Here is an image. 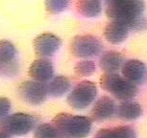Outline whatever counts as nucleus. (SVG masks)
Listing matches in <instances>:
<instances>
[{"label": "nucleus", "instance_id": "nucleus-1", "mask_svg": "<svg viewBox=\"0 0 147 138\" xmlns=\"http://www.w3.org/2000/svg\"><path fill=\"white\" fill-rule=\"evenodd\" d=\"M53 125L63 138H86L91 131L92 123L86 116L59 113L53 118Z\"/></svg>", "mask_w": 147, "mask_h": 138}, {"label": "nucleus", "instance_id": "nucleus-2", "mask_svg": "<svg viewBox=\"0 0 147 138\" xmlns=\"http://www.w3.org/2000/svg\"><path fill=\"white\" fill-rule=\"evenodd\" d=\"M144 11V0H110L106 15L113 20L122 21L128 25L134 18L143 15Z\"/></svg>", "mask_w": 147, "mask_h": 138}, {"label": "nucleus", "instance_id": "nucleus-3", "mask_svg": "<svg viewBox=\"0 0 147 138\" xmlns=\"http://www.w3.org/2000/svg\"><path fill=\"white\" fill-rule=\"evenodd\" d=\"M100 85L113 97L120 101H131L138 92V88L128 80L115 73H105L100 78Z\"/></svg>", "mask_w": 147, "mask_h": 138}, {"label": "nucleus", "instance_id": "nucleus-4", "mask_svg": "<svg viewBox=\"0 0 147 138\" xmlns=\"http://www.w3.org/2000/svg\"><path fill=\"white\" fill-rule=\"evenodd\" d=\"M97 87L90 81H82L67 96V103L75 109H84L95 100Z\"/></svg>", "mask_w": 147, "mask_h": 138}, {"label": "nucleus", "instance_id": "nucleus-5", "mask_svg": "<svg viewBox=\"0 0 147 138\" xmlns=\"http://www.w3.org/2000/svg\"><path fill=\"white\" fill-rule=\"evenodd\" d=\"M0 126L8 134L21 136L32 131L35 126V119L26 113H13L0 120Z\"/></svg>", "mask_w": 147, "mask_h": 138}, {"label": "nucleus", "instance_id": "nucleus-6", "mask_svg": "<svg viewBox=\"0 0 147 138\" xmlns=\"http://www.w3.org/2000/svg\"><path fill=\"white\" fill-rule=\"evenodd\" d=\"M70 50L72 55L77 58H90L100 54L102 44L93 36H77L71 41Z\"/></svg>", "mask_w": 147, "mask_h": 138}, {"label": "nucleus", "instance_id": "nucleus-7", "mask_svg": "<svg viewBox=\"0 0 147 138\" xmlns=\"http://www.w3.org/2000/svg\"><path fill=\"white\" fill-rule=\"evenodd\" d=\"M18 93L22 100L34 106L42 104L48 95L46 85L36 81L22 82L18 88Z\"/></svg>", "mask_w": 147, "mask_h": 138}, {"label": "nucleus", "instance_id": "nucleus-8", "mask_svg": "<svg viewBox=\"0 0 147 138\" xmlns=\"http://www.w3.org/2000/svg\"><path fill=\"white\" fill-rule=\"evenodd\" d=\"M61 45H62L61 38L50 33H44L38 36L34 40L35 52L40 58L53 56L59 50Z\"/></svg>", "mask_w": 147, "mask_h": 138}, {"label": "nucleus", "instance_id": "nucleus-9", "mask_svg": "<svg viewBox=\"0 0 147 138\" xmlns=\"http://www.w3.org/2000/svg\"><path fill=\"white\" fill-rule=\"evenodd\" d=\"M121 70L124 78L136 85H142L147 82V66L140 60H127L123 63Z\"/></svg>", "mask_w": 147, "mask_h": 138}, {"label": "nucleus", "instance_id": "nucleus-10", "mask_svg": "<svg viewBox=\"0 0 147 138\" xmlns=\"http://www.w3.org/2000/svg\"><path fill=\"white\" fill-rule=\"evenodd\" d=\"M54 67L52 62L46 59H38L34 60L29 68V76L36 82H47L53 78Z\"/></svg>", "mask_w": 147, "mask_h": 138}, {"label": "nucleus", "instance_id": "nucleus-11", "mask_svg": "<svg viewBox=\"0 0 147 138\" xmlns=\"http://www.w3.org/2000/svg\"><path fill=\"white\" fill-rule=\"evenodd\" d=\"M116 106L115 101L109 96H102L96 101L91 109V117L94 121L101 122L113 117L115 113Z\"/></svg>", "mask_w": 147, "mask_h": 138}, {"label": "nucleus", "instance_id": "nucleus-12", "mask_svg": "<svg viewBox=\"0 0 147 138\" xmlns=\"http://www.w3.org/2000/svg\"><path fill=\"white\" fill-rule=\"evenodd\" d=\"M130 29L126 23L122 21L113 20L107 24L104 30V37L112 44L123 42L129 35Z\"/></svg>", "mask_w": 147, "mask_h": 138}, {"label": "nucleus", "instance_id": "nucleus-13", "mask_svg": "<svg viewBox=\"0 0 147 138\" xmlns=\"http://www.w3.org/2000/svg\"><path fill=\"white\" fill-rule=\"evenodd\" d=\"M115 113L122 120L134 121L142 115V107L136 102L125 101L116 107Z\"/></svg>", "mask_w": 147, "mask_h": 138}, {"label": "nucleus", "instance_id": "nucleus-14", "mask_svg": "<svg viewBox=\"0 0 147 138\" xmlns=\"http://www.w3.org/2000/svg\"><path fill=\"white\" fill-rule=\"evenodd\" d=\"M93 138H137L135 129L130 126L101 129Z\"/></svg>", "mask_w": 147, "mask_h": 138}, {"label": "nucleus", "instance_id": "nucleus-15", "mask_svg": "<svg viewBox=\"0 0 147 138\" xmlns=\"http://www.w3.org/2000/svg\"><path fill=\"white\" fill-rule=\"evenodd\" d=\"M124 63L123 56L115 51L105 53L100 59V67L106 73H113L122 67Z\"/></svg>", "mask_w": 147, "mask_h": 138}, {"label": "nucleus", "instance_id": "nucleus-16", "mask_svg": "<svg viewBox=\"0 0 147 138\" xmlns=\"http://www.w3.org/2000/svg\"><path fill=\"white\" fill-rule=\"evenodd\" d=\"M70 81L65 76H56L51 79L47 86V92L53 97H62L70 88Z\"/></svg>", "mask_w": 147, "mask_h": 138}, {"label": "nucleus", "instance_id": "nucleus-17", "mask_svg": "<svg viewBox=\"0 0 147 138\" xmlns=\"http://www.w3.org/2000/svg\"><path fill=\"white\" fill-rule=\"evenodd\" d=\"M76 8L80 15L85 17H96L102 12L100 0H78Z\"/></svg>", "mask_w": 147, "mask_h": 138}, {"label": "nucleus", "instance_id": "nucleus-18", "mask_svg": "<svg viewBox=\"0 0 147 138\" xmlns=\"http://www.w3.org/2000/svg\"><path fill=\"white\" fill-rule=\"evenodd\" d=\"M16 55V47L8 40H0V65L15 60Z\"/></svg>", "mask_w": 147, "mask_h": 138}, {"label": "nucleus", "instance_id": "nucleus-19", "mask_svg": "<svg viewBox=\"0 0 147 138\" xmlns=\"http://www.w3.org/2000/svg\"><path fill=\"white\" fill-rule=\"evenodd\" d=\"M34 138H63L59 131L51 124H40L34 131Z\"/></svg>", "mask_w": 147, "mask_h": 138}, {"label": "nucleus", "instance_id": "nucleus-20", "mask_svg": "<svg viewBox=\"0 0 147 138\" xmlns=\"http://www.w3.org/2000/svg\"><path fill=\"white\" fill-rule=\"evenodd\" d=\"M95 63L92 60H83L78 62L74 67V72L79 77H88L95 72Z\"/></svg>", "mask_w": 147, "mask_h": 138}, {"label": "nucleus", "instance_id": "nucleus-21", "mask_svg": "<svg viewBox=\"0 0 147 138\" xmlns=\"http://www.w3.org/2000/svg\"><path fill=\"white\" fill-rule=\"evenodd\" d=\"M44 3L47 12L56 15L63 12L68 7L69 0H45Z\"/></svg>", "mask_w": 147, "mask_h": 138}, {"label": "nucleus", "instance_id": "nucleus-22", "mask_svg": "<svg viewBox=\"0 0 147 138\" xmlns=\"http://www.w3.org/2000/svg\"><path fill=\"white\" fill-rule=\"evenodd\" d=\"M128 27L130 30L134 31H144L147 29V18L143 15L138 16L130 22Z\"/></svg>", "mask_w": 147, "mask_h": 138}, {"label": "nucleus", "instance_id": "nucleus-23", "mask_svg": "<svg viewBox=\"0 0 147 138\" xmlns=\"http://www.w3.org/2000/svg\"><path fill=\"white\" fill-rule=\"evenodd\" d=\"M11 102L9 99L0 97V120L4 119L5 117H7L9 115L11 111Z\"/></svg>", "mask_w": 147, "mask_h": 138}, {"label": "nucleus", "instance_id": "nucleus-24", "mask_svg": "<svg viewBox=\"0 0 147 138\" xmlns=\"http://www.w3.org/2000/svg\"><path fill=\"white\" fill-rule=\"evenodd\" d=\"M0 138H11L10 134H8L5 131H0Z\"/></svg>", "mask_w": 147, "mask_h": 138}]
</instances>
